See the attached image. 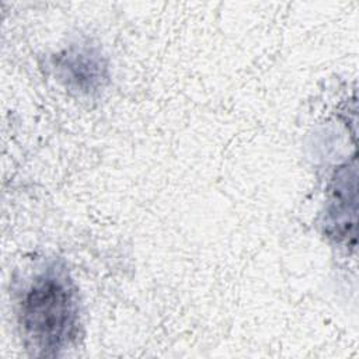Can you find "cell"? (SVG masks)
Wrapping results in <instances>:
<instances>
[{"instance_id": "6da1fadb", "label": "cell", "mask_w": 359, "mask_h": 359, "mask_svg": "<svg viewBox=\"0 0 359 359\" xmlns=\"http://www.w3.org/2000/svg\"><path fill=\"white\" fill-rule=\"evenodd\" d=\"M22 334L38 355L55 356L70 345L79 330L76 289L62 269L38 275L20 300Z\"/></svg>"}, {"instance_id": "7a4b0ae2", "label": "cell", "mask_w": 359, "mask_h": 359, "mask_svg": "<svg viewBox=\"0 0 359 359\" xmlns=\"http://www.w3.org/2000/svg\"><path fill=\"white\" fill-rule=\"evenodd\" d=\"M56 70L63 84L79 94L98 91L108 79L102 56L87 46H73L57 56Z\"/></svg>"}]
</instances>
